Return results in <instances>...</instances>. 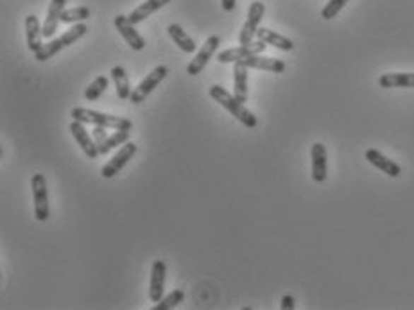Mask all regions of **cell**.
Returning <instances> with one entry per match:
<instances>
[{
    "label": "cell",
    "instance_id": "2",
    "mask_svg": "<svg viewBox=\"0 0 414 310\" xmlns=\"http://www.w3.org/2000/svg\"><path fill=\"white\" fill-rule=\"evenodd\" d=\"M72 119L74 121L83 122V124H93V126H102V128L108 129H133V122L126 117H115L108 115V113L95 112V109L88 108H74L72 109Z\"/></svg>",
    "mask_w": 414,
    "mask_h": 310
},
{
    "label": "cell",
    "instance_id": "19",
    "mask_svg": "<svg viewBox=\"0 0 414 310\" xmlns=\"http://www.w3.org/2000/svg\"><path fill=\"white\" fill-rule=\"evenodd\" d=\"M382 88H414V72H391L380 76Z\"/></svg>",
    "mask_w": 414,
    "mask_h": 310
},
{
    "label": "cell",
    "instance_id": "7",
    "mask_svg": "<svg viewBox=\"0 0 414 310\" xmlns=\"http://www.w3.org/2000/svg\"><path fill=\"white\" fill-rule=\"evenodd\" d=\"M264 13H266V6L260 0H255L252 2L248 9V18H246L244 25L240 29L239 35V43L240 45H249L253 42V38L256 36V31H259V25L264 18Z\"/></svg>",
    "mask_w": 414,
    "mask_h": 310
},
{
    "label": "cell",
    "instance_id": "28",
    "mask_svg": "<svg viewBox=\"0 0 414 310\" xmlns=\"http://www.w3.org/2000/svg\"><path fill=\"white\" fill-rule=\"evenodd\" d=\"M346 2H350V0H329L325 8L321 9V18L332 20L333 16L339 15V11L345 8Z\"/></svg>",
    "mask_w": 414,
    "mask_h": 310
},
{
    "label": "cell",
    "instance_id": "27",
    "mask_svg": "<svg viewBox=\"0 0 414 310\" xmlns=\"http://www.w3.org/2000/svg\"><path fill=\"white\" fill-rule=\"evenodd\" d=\"M106 129L108 128H102V126H95L92 131L93 135V140H95L97 148H99V153L101 155H108L110 153V148H108V133H106Z\"/></svg>",
    "mask_w": 414,
    "mask_h": 310
},
{
    "label": "cell",
    "instance_id": "24",
    "mask_svg": "<svg viewBox=\"0 0 414 310\" xmlns=\"http://www.w3.org/2000/svg\"><path fill=\"white\" fill-rule=\"evenodd\" d=\"M108 85H110V79L106 78V76H99V78L93 79L92 83L88 85V88L85 90V99L86 101H97V99L101 97L102 93L108 90Z\"/></svg>",
    "mask_w": 414,
    "mask_h": 310
},
{
    "label": "cell",
    "instance_id": "23",
    "mask_svg": "<svg viewBox=\"0 0 414 310\" xmlns=\"http://www.w3.org/2000/svg\"><path fill=\"white\" fill-rule=\"evenodd\" d=\"M112 79L113 83H115V88H117V97L122 99V101H128L129 97H131V86H129V79H128V74H126V68L124 66H113L112 68Z\"/></svg>",
    "mask_w": 414,
    "mask_h": 310
},
{
    "label": "cell",
    "instance_id": "16",
    "mask_svg": "<svg viewBox=\"0 0 414 310\" xmlns=\"http://www.w3.org/2000/svg\"><path fill=\"white\" fill-rule=\"evenodd\" d=\"M242 65H246L248 68H256V70H267V72H273V74H283L285 72V63L282 59L276 58H266V56H249V58L242 59Z\"/></svg>",
    "mask_w": 414,
    "mask_h": 310
},
{
    "label": "cell",
    "instance_id": "21",
    "mask_svg": "<svg viewBox=\"0 0 414 310\" xmlns=\"http://www.w3.org/2000/svg\"><path fill=\"white\" fill-rule=\"evenodd\" d=\"M167 31H169V36L172 38V42H175L183 52L192 54V52L198 51V45H196L194 38L183 31L182 25H178V23H170L169 28H167Z\"/></svg>",
    "mask_w": 414,
    "mask_h": 310
},
{
    "label": "cell",
    "instance_id": "25",
    "mask_svg": "<svg viewBox=\"0 0 414 310\" xmlns=\"http://www.w3.org/2000/svg\"><path fill=\"white\" fill-rule=\"evenodd\" d=\"M92 16V9L86 8V6H79V8L65 9L61 15L63 23H81L85 20H88Z\"/></svg>",
    "mask_w": 414,
    "mask_h": 310
},
{
    "label": "cell",
    "instance_id": "18",
    "mask_svg": "<svg viewBox=\"0 0 414 310\" xmlns=\"http://www.w3.org/2000/svg\"><path fill=\"white\" fill-rule=\"evenodd\" d=\"M248 66L235 63L233 66V95L240 102L248 101Z\"/></svg>",
    "mask_w": 414,
    "mask_h": 310
},
{
    "label": "cell",
    "instance_id": "9",
    "mask_svg": "<svg viewBox=\"0 0 414 310\" xmlns=\"http://www.w3.org/2000/svg\"><path fill=\"white\" fill-rule=\"evenodd\" d=\"M267 43L262 42V40H256V42H252L249 45H239L233 47V49H228V51H223L221 54L217 56V61L219 63H239L242 59L249 58V56L262 54L266 51Z\"/></svg>",
    "mask_w": 414,
    "mask_h": 310
},
{
    "label": "cell",
    "instance_id": "13",
    "mask_svg": "<svg viewBox=\"0 0 414 310\" xmlns=\"http://www.w3.org/2000/svg\"><path fill=\"white\" fill-rule=\"evenodd\" d=\"M167 266L163 260H155L151 269V283H149V298L153 303H158L163 298V289H165Z\"/></svg>",
    "mask_w": 414,
    "mask_h": 310
},
{
    "label": "cell",
    "instance_id": "29",
    "mask_svg": "<svg viewBox=\"0 0 414 310\" xmlns=\"http://www.w3.org/2000/svg\"><path fill=\"white\" fill-rule=\"evenodd\" d=\"M280 306H282L283 310H292L296 306L295 298H292V296H289V294H285L282 298V303H280Z\"/></svg>",
    "mask_w": 414,
    "mask_h": 310
},
{
    "label": "cell",
    "instance_id": "10",
    "mask_svg": "<svg viewBox=\"0 0 414 310\" xmlns=\"http://www.w3.org/2000/svg\"><path fill=\"white\" fill-rule=\"evenodd\" d=\"M115 28L117 31L120 32V36L126 40L129 47H131L133 51H143V47H146V40L136 32L135 23L128 18V15H119L115 16Z\"/></svg>",
    "mask_w": 414,
    "mask_h": 310
},
{
    "label": "cell",
    "instance_id": "26",
    "mask_svg": "<svg viewBox=\"0 0 414 310\" xmlns=\"http://www.w3.org/2000/svg\"><path fill=\"white\" fill-rule=\"evenodd\" d=\"M185 299V292L182 291V289H176V291H172L170 294H167L165 298L160 299L158 303L155 305V310H170V309H176V306L179 305V303Z\"/></svg>",
    "mask_w": 414,
    "mask_h": 310
},
{
    "label": "cell",
    "instance_id": "17",
    "mask_svg": "<svg viewBox=\"0 0 414 310\" xmlns=\"http://www.w3.org/2000/svg\"><path fill=\"white\" fill-rule=\"evenodd\" d=\"M25 35H28V47L31 52H38L43 47V25L40 23L38 16L28 15L25 16Z\"/></svg>",
    "mask_w": 414,
    "mask_h": 310
},
{
    "label": "cell",
    "instance_id": "5",
    "mask_svg": "<svg viewBox=\"0 0 414 310\" xmlns=\"http://www.w3.org/2000/svg\"><path fill=\"white\" fill-rule=\"evenodd\" d=\"M221 47V38L217 35H212L208 40H206L205 43H203V47L199 49L198 52H196V56H194L192 61L187 65V74L190 76H199L205 70V66L208 65L210 59L213 58V54L217 52V49Z\"/></svg>",
    "mask_w": 414,
    "mask_h": 310
},
{
    "label": "cell",
    "instance_id": "15",
    "mask_svg": "<svg viewBox=\"0 0 414 310\" xmlns=\"http://www.w3.org/2000/svg\"><path fill=\"white\" fill-rule=\"evenodd\" d=\"M366 160L372 163L373 167H377L379 171H382L384 174H387L389 178H398L402 174V167L396 162L389 160L387 156H384L382 153L377 151V149H368L366 151Z\"/></svg>",
    "mask_w": 414,
    "mask_h": 310
},
{
    "label": "cell",
    "instance_id": "1",
    "mask_svg": "<svg viewBox=\"0 0 414 310\" xmlns=\"http://www.w3.org/2000/svg\"><path fill=\"white\" fill-rule=\"evenodd\" d=\"M208 92H210V97H212L215 102H219L223 108L228 109V112L232 113V117H235L240 124H244L246 128H249V129L256 128V124H259L256 117L253 115V113L249 112L248 108H246L244 102H240L239 99L235 97V95H232L230 92H226V90L219 85H212L210 86Z\"/></svg>",
    "mask_w": 414,
    "mask_h": 310
},
{
    "label": "cell",
    "instance_id": "12",
    "mask_svg": "<svg viewBox=\"0 0 414 310\" xmlns=\"http://www.w3.org/2000/svg\"><path fill=\"white\" fill-rule=\"evenodd\" d=\"M310 158H312V179L316 183H323L329 176V156H326V148L321 142H316L310 149Z\"/></svg>",
    "mask_w": 414,
    "mask_h": 310
},
{
    "label": "cell",
    "instance_id": "4",
    "mask_svg": "<svg viewBox=\"0 0 414 310\" xmlns=\"http://www.w3.org/2000/svg\"><path fill=\"white\" fill-rule=\"evenodd\" d=\"M32 199H35V217L36 221L45 222L51 217L49 208V192H47V179L43 174H35L31 179Z\"/></svg>",
    "mask_w": 414,
    "mask_h": 310
},
{
    "label": "cell",
    "instance_id": "30",
    "mask_svg": "<svg viewBox=\"0 0 414 310\" xmlns=\"http://www.w3.org/2000/svg\"><path fill=\"white\" fill-rule=\"evenodd\" d=\"M221 6L226 13H232L237 6V0H221Z\"/></svg>",
    "mask_w": 414,
    "mask_h": 310
},
{
    "label": "cell",
    "instance_id": "14",
    "mask_svg": "<svg viewBox=\"0 0 414 310\" xmlns=\"http://www.w3.org/2000/svg\"><path fill=\"white\" fill-rule=\"evenodd\" d=\"M66 0H51L49 9H47V18L43 22V38H52L58 31V25L61 22V15L65 11Z\"/></svg>",
    "mask_w": 414,
    "mask_h": 310
},
{
    "label": "cell",
    "instance_id": "11",
    "mask_svg": "<svg viewBox=\"0 0 414 310\" xmlns=\"http://www.w3.org/2000/svg\"><path fill=\"white\" fill-rule=\"evenodd\" d=\"M70 133H72V136L76 138L78 145L83 149V153H85L90 160H95L97 156L101 155V153H99V148H97L95 144V140H92V136L86 131L83 122L72 121V124H70Z\"/></svg>",
    "mask_w": 414,
    "mask_h": 310
},
{
    "label": "cell",
    "instance_id": "22",
    "mask_svg": "<svg viewBox=\"0 0 414 310\" xmlns=\"http://www.w3.org/2000/svg\"><path fill=\"white\" fill-rule=\"evenodd\" d=\"M170 0H146L142 6H138V8H135L131 13H129L128 18L136 25V23H140L142 20H146L148 16H151L153 13H156L158 9H162L163 6H167Z\"/></svg>",
    "mask_w": 414,
    "mask_h": 310
},
{
    "label": "cell",
    "instance_id": "20",
    "mask_svg": "<svg viewBox=\"0 0 414 310\" xmlns=\"http://www.w3.org/2000/svg\"><path fill=\"white\" fill-rule=\"evenodd\" d=\"M256 38L266 42L267 45L276 47V49H280V51L289 52L295 49V42H292V40H289L283 35H278L276 31H271V29H267V28L259 29V31H256Z\"/></svg>",
    "mask_w": 414,
    "mask_h": 310
},
{
    "label": "cell",
    "instance_id": "8",
    "mask_svg": "<svg viewBox=\"0 0 414 310\" xmlns=\"http://www.w3.org/2000/svg\"><path fill=\"white\" fill-rule=\"evenodd\" d=\"M136 151H138V145L133 144V142H126V144L120 148V151H117L115 155H113V158L101 169L102 178L110 179L113 178V176L119 174V172L126 167V163L136 155Z\"/></svg>",
    "mask_w": 414,
    "mask_h": 310
},
{
    "label": "cell",
    "instance_id": "6",
    "mask_svg": "<svg viewBox=\"0 0 414 310\" xmlns=\"http://www.w3.org/2000/svg\"><path fill=\"white\" fill-rule=\"evenodd\" d=\"M167 74H169V68H167L165 65L156 66V68L153 70L151 74L143 78V81L140 83V85L136 86V88H133L129 101H131L133 105H140V102L146 101V99L149 97V93H151L153 90H155L156 86H158L160 83H162L163 79L167 78Z\"/></svg>",
    "mask_w": 414,
    "mask_h": 310
},
{
    "label": "cell",
    "instance_id": "3",
    "mask_svg": "<svg viewBox=\"0 0 414 310\" xmlns=\"http://www.w3.org/2000/svg\"><path fill=\"white\" fill-rule=\"evenodd\" d=\"M86 31H88V28H86L85 23H76L74 28H70L69 31L63 32V36L51 40L49 43H43L42 49H40V51L35 54V59H38V61H47V59H51L52 56L61 52L65 47L72 45V43H76L78 40H81L83 36L86 35Z\"/></svg>",
    "mask_w": 414,
    "mask_h": 310
}]
</instances>
